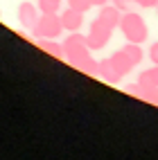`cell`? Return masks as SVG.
<instances>
[{
    "label": "cell",
    "instance_id": "8992f818",
    "mask_svg": "<svg viewBox=\"0 0 158 160\" xmlns=\"http://www.w3.org/2000/svg\"><path fill=\"white\" fill-rule=\"evenodd\" d=\"M97 20H99V23H104L109 29H118V27H120V20H122V12H120L113 2H111V5H104V7H99Z\"/></svg>",
    "mask_w": 158,
    "mask_h": 160
},
{
    "label": "cell",
    "instance_id": "44dd1931",
    "mask_svg": "<svg viewBox=\"0 0 158 160\" xmlns=\"http://www.w3.org/2000/svg\"><path fill=\"white\" fill-rule=\"evenodd\" d=\"M93 2V7H104V5H109L111 0H90Z\"/></svg>",
    "mask_w": 158,
    "mask_h": 160
},
{
    "label": "cell",
    "instance_id": "6da1fadb",
    "mask_svg": "<svg viewBox=\"0 0 158 160\" xmlns=\"http://www.w3.org/2000/svg\"><path fill=\"white\" fill-rule=\"evenodd\" d=\"M120 32L124 34V38L129 43H145L149 36V27H147L145 18L138 12H122V20H120Z\"/></svg>",
    "mask_w": 158,
    "mask_h": 160
},
{
    "label": "cell",
    "instance_id": "4fadbf2b",
    "mask_svg": "<svg viewBox=\"0 0 158 160\" xmlns=\"http://www.w3.org/2000/svg\"><path fill=\"white\" fill-rule=\"evenodd\" d=\"M138 83H142V86H158V66H151L149 70H142L138 74Z\"/></svg>",
    "mask_w": 158,
    "mask_h": 160
},
{
    "label": "cell",
    "instance_id": "8fae6325",
    "mask_svg": "<svg viewBox=\"0 0 158 160\" xmlns=\"http://www.w3.org/2000/svg\"><path fill=\"white\" fill-rule=\"evenodd\" d=\"M122 52L129 57V61L133 63V66H140L142 59H145V52H142L140 43H129V41H126V45L122 48Z\"/></svg>",
    "mask_w": 158,
    "mask_h": 160
},
{
    "label": "cell",
    "instance_id": "ac0fdd59",
    "mask_svg": "<svg viewBox=\"0 0 158 160\" xmlns=\"http://www.w3.org/2000/svg\"><path fill=\"white\" fill-rule=\"evenodd\" d=\"M111 2L120 9V12H129V7L133 5V0H111Z\"/></svg>",
    "mask_w": 158,
    "mask_h": 160
},
{
    "label": "cell",
    "instance_id": "277c9868",
    "mask_svg": "<svg viewBox=\"0 0 158 160\" xmlns=\"http://www.w3.org/2000/svg\"><path fill=\"white\" fill-rule=\"evenodd\" d=\"M111 34H113V29H109L104 23H99L97 18L90 23L88 27V34H86V41H88V48L90 52H97V50H104L109 45V41H111Z\"/></svg>",
    "mask_w": 158,
    "mask_h": 160
},
{
    "label": "cell",
    "instance_id": "7402d4cb",
    "mask_svg": "<svg viewBox=\"0 0 158 160\" xmlns=\"http://www.w3.org/2000/svg\"><path fill=\"white\" fill-rule=\"evenodd\" d=\"M156 14H158V5H156Z\"/></svg>",
    "mask_w": 158,
    "mask_h": 160
},
{
    "label": "cell",
    "instance_id": "7c38bea8",
    "mask_svg": "<svg viewBox=\"0 0 158 160\" xmlns=\"http://www.w3.org/2000/svg\"><path fill=\"white\" fill-rule=\"evenodd\" d=\"M75 68H77L79 72H84V74H90V77H95V74H99V61H95L93 57H86V59H81Z\"/></svg>",
    "mask_w": 158,
    "mask_h": 160
},
{
    "label": "cell",
    "instance_id": "5bb4252c",
    "mask_svg": "<svg viewBox=\"0 0 158 160\" xmlns=\"http://www.w3.org/2000/svg\"><path fill=\"white\" fill-rule=\"evenodd\" d=\"M140 86H142V83H140ZM140 99L147 102V104L158 106V86H142V90H140Z\"/></svg>",
    "mask_w": 158,
    "mask_h": 160
},
{
    "label": "cell",
    "instance_id": "9a60e30c",
    "mask_svg": "<svg viewBox=\"0 0 158 160\" xmlns=\"http://www.w3.org/2000/svg\"><path fill=\"white\" fill-rule=\"evenodd\" d=\"M61 2L63 0H38V9H41V14H57L59 9H61Z\"/></svg>",
    "mask_w": 158,
    "mask_h": 160
},
{
    "label": "cell",
    "instance_id": "ffe728a7",
    "mask_svg": "<svg viewBox=\"0 0 158 160\" xmlns=\"http://www.w3.org/2000/svg\"><path fill=\"white\" fill-rule=\"evenodd\" d=\"M149 59H151L154 66H158V41L151 43V48H149Z\"/></svg>",
    "mask_w": 158,
    "mask_h": 160
},
{
    "label": "cell",
    "instance_id": "52a82bcc",
    "mask_svg": "<svg viewBox=\"0 0 158 160\" xmlns=\"http://www.w3.org/2000/svg\"><path fill=\"white\" fill-rule=\"evenodd\" d=\"M59 16H61V23H63V29L66 32H79L81 25H84V12H79L75 7L63 9Z\"/></svg>",
    "mask_w": 158,
    "mask_h": 160
},
{
    "label": "cell",
    "instance_id": "ba28073f",
    "mask_svg": "<svg viewBox=\"0 0 158 160\" xmlns=\"http://www.w3.org/2000/svg\"><path fill=\"white\" fill-rule=\"evenodd\" d=\"M99 77H102L104 81H106V83H113V86H115V83H120V81H122V72H120L118 68L113 66L111 57H109V59H102V61H99Z\"/></svg>",
    "mask_w": 158,
    "mask_h": 160
},
{
    "label": "cell",
    "instance_id": "30bf717a",
    "mask_svg": "<svg viewBox=\"0 0 158 160\" xmlns=\"http://www.w3.org/2000/svg\"><path fill=\"white\" fill-rule=\"evenodd\" d=\"M111 61H113V66H115V68H118V70L122 72V77H124V74H129V72L135 68L133 63L129 61V57H126L124 52H122V48H120L118 52H113V54H111Z\"/></svg>",
    "mask_w": 158,
    "mask_h": 160
},
{
    "label": "cell",
    "instance_id": "e0dca14e",
    "mask_svg": "<svg viewBox=\"0 0 158 160\" xmlns=\"http://www.w3.org/2000/svg\"><path fill=\"white\" fill-rule=\"evenodd\" d=\"M124 90L129 92V95H133V97H138V99H140V90H142V86H140V83H126Z\"/></svg>",
    "mask_w": 158,
    "mask_h": 160
},
{
    "label": "cell",
    "instance_id": "d6986e66",
    "mask_svg": "<svg viewBox=\"0 0 158 160\" xmlns=\"http://www.w3.org/2000/svg\"><path fill=\"white\" fill-rule=\"evenodd\" d=\"M138 7H142V9H154L156 5H158V0H133Z\"/></svg>",
    "mask_w": 158,
    "mask_h": 160
},
{
    "label": "cell",
    "instance_id": "2e32d148",
    "mask_svg": "<svg viewBox=\"0 0 158 160\" xmlns=\"http://www.w3.org/2000/svg\"><path fill=\"white\" fill-rule=\"evenodd\" d=\"M68 7H75V9H79V12L86 14L88 9L93 7V2H90V0H68Z\"/></svg>",
    "mask_w": 158,
    "mask_h": 160
},
{
    "label": "cell",
    "instance_id": "603a6c76",
    "mask_svg": "<svg viewBox=\"0 0 158 160\" xmlns=\"http://www.w3.org/2000/svg\"><path fill=\"white\" fill-rule=\"evenodd\" d=\"M0 16H3V12H0Z\"/></svg>",
    "mask_w": 158,
    "mask_h": 160
},
{
    "label": "cell",
    "instance_id": "9c48e42d",
    "mask_svg": "<svg viewBox=\"0 0 158 160\" xmlns=\"http://www.w3.org/2000/svg\"><path fill=\"white\" fill-rule=\"evenodd\" d=\"M38 48L52 54L54 59H66V52H63V43H57V38H36Z\"/></svg>",
    "mask_w": 158,
    "mask_h": 160
},
{
    "label": "cell",
    "instance_id": "3957f363",
    "mask_svg": "<svg viewBox=\"0 0 158 160\" xmlns=\"http://www.w3.org/2000/svg\"><path fill=\"white\" fill-rule=\"evenodd\" d=\"M34 38H59L63 34V23H61V16L57 14H41L38 23L32 29Z\"/></svg>",
    "mask_w": 158,
    "mask_h": 160
},
{
    "label": "cell",
    "instance_id": "7a4b0ae2",
    "mask_svg": "<svg viewBox=\"0 0 158 160\" xmlns=\"http://www.w3.org/2000/svg\"><path fill=\"white\" fill-rule=\"evenodd\" d=\"M63 52H66V61L70 63L72 68L77 66L81 59L90 57V48H88V41L86 34H79V32H70L63 41Z\"/></svg>",
    "mask_w": 158,
    "mask_h": 160
},
{
    "label": "cell",
    "instance_id": "5b68a950",
    "mask_svg": "<svg viewBox=\"0 0 158 160\" xmlns=\"http://www.w3.org/2000/svg\"><path fill=\"white\" fill-rule=\"evenodd\" d=\"M38 18H41L38 5L29 2V0H25V2L18 5V23H20V27H23V29L32 32V29H34V25L38 23Z\"/></svg>",
    "mask_w": 158,
    "mask_h": 160
}]
</instances>
